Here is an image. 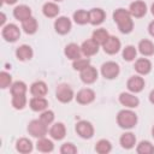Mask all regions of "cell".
I'll list each match as a JSON object with an SVG mask.
<instances>
[{
  "instance_id": "ba28073f",
  "label": "cell",
  "mask_w": 154,
  "mask_h": 154,
  "mask_svg": "<svg viewBox=\"0 0 154 154\" xmlns=\"http://www.w3.org/2000/svg\"><path fill=\"white\" fill-rule=\"evenodd\" d=\"M54 29L58 34L60 35H65L71 30V20L67 17H58L54 22Z\"/></svg>"
},
{
  "instance_id": "ac0fdd59",
  "label": "cell",
  "mask_w": 154,
  "mask_h": 154,
  "mask_svg": "<svg viewBox=\"0 0 154 154\" xmlns=\"http://www.w3.org/2000/svg\"><path fill=\"white\" fill-rule=\"evenodd\" d=\"M29 105H30V108L32 111H35V112H42V111H45L47 108L48 101L43 96H34L30 100Z\"/></svg>"
},
{
  "instance_id": "d6a6232c",
  "label": "cell",
  "mask_w": 154,
  "mask_h": 154,
  "mask_svg": "<svg viewBox=\"0 0 154 154\" xmlns=\"http://www.w3.org/2000/svg\"><path fill=\"white\" fill-rule=\"evenodd\" d=\"M111 149H112V144L107 140H100L95 146V150L99 154H107L111 152Z\"/></svg>"
},
{
  "instance_id": "484cf974",
  "label": "cell",
  "mask_w": 154,
  "mask_h": 154,
  "mask_svg": "<svg viewBox=\"0 0 154 154\" xmlns=\"http://www.w3.org/2000/svg\"><path fill=\"white\" fill-rule=\"evenodd\" d=\"M16 149L19 152V153H23V154H26V153H30L32 150V143L30 140L23 137V138H19L17 142H16Z\"/></svg>"
},
{
  "instance_id": "ee69618b",
  "label": "cell",
  "mask_w": 154,
  "mask_h": 154,
  "mask_svg": "<svg viewBox=\"0 0 154 154\" xmlns=\"http://www.w3.org/2000/svg\"><path fill=\"white\" fill-rule=\"evenodd\" d=\"M5 20H6V17H5L4 13H1V22H0V23H1L2 26H4V24H5Z\"/></svg>"
},
{
  "instance_id": "7402d4cb",
  "label": "cell",
  "mask_w": 154,
  "mask_h": 154,
  "mask_svg": "<svg viewBox=\"0 0 154 154\" xmlns=\"http://www.w3.org/2000/svg\"><path fill=\"white\" fill-rule=\"evenodd\" d=\"M65 55L71 59V60H76L78 58H81V54H82V49L76 43H69L66 47H65V51H64Z\"/></svg>"
},
{
  "instance_id": "60d3db41",
  "label": "cell",
  "mask_w": 154,
  "mask_h": 154,
  "mask_svg": "<svg viewBox=\"0 0 154 154\" xmlns=\"http://www.w3.org/2000/svg\"><path fill=\"white\" fill-rule=\"evenodd\" d=\"M148 31H149V34H150V35L154 37V20L149 23V26H148Z\"/></svg>"
},
{
  "instance_id": "277c9868",
  "label": "cell",
  "mask_w": 154,
  "mask_h": 154,
  "mask_svg": "<svg viewBox=\"0 0 154 154\" xmlns=\"http://www.w3.org/2000/svg\"><path fill=\"white\" fill-rule=\"evenodd\" d=\"M20 30L16 24H7L2 26V37L7 42H14L19 38Z\"/></svg>"
},
{
  "instance_id": "b9f144b4",
  "label": "cell",
  "mask_w": 154,
  "mask_h": 154,
  "mask_svg": "<svg viewBox=\"0 0 154 154\" xmlns=\"http://www.w3.org/2000/svg\"><path fill=\"white\" fill-rule=\"evenodd\" d=\"M149 101H150L152 103H154V90H152L150 94H149Z\"/></svg>"
},
{
  "instance_id": "8d00e7d4",
  "label": "cell",
  "mask_w": 154,
  "mask_h": 154,
  "mask_svg": "<svg viewBox=\"0 0 154 154\" xmlns=\"http://www.w3.org/2000/svg\"><path fill=\"white\" fill-rule=\"evenodd\" d=\"M89 65H90V60L87 59V58H78V59L73 60V64H72L73 69L78 70V71H82L83 69H85Z\"/></svg>"
},
{
  "instance_id": "4316f807",
  "label": "cell",
  "mask_w": 154,
  "mask_h": 154,
  "mask_svg": "<svg viewBox=\"0 0 154 154\" xmlns=\"http://www.w3.org/2000/svg\"><path fill=\"white\" fill-rule=\"evenodd\" d=\"M36 148H37V150H40L42 153H48V152H52L54 149V144L51 140H48L46 137H41L37 140Z\"/></svg>"
},
{
  "instance_id": "6da1fadb",
  "label": "cell",
  "mask_w": 154,
  "mask_h": 154,
  "mask_svg": "<svg viewBox=\"0 0 154 154\" xmlns=\"http://www.w3.org/2000/svg\"><path fill=\"white\" fill-rule=\"evenodd\" d=\"M132 16L130 14L129 11L124 8H117L113 12V19L118 25V29L123 34H129L132 31L134 28V22H132Z\"/></svg>"
},
{
  "instance_id": "9a60e30c",
  "label": "cell",
  "mask_w": 154,
  "mask_h": 154,
  "mask_svg": "<svg viewBox=\"0 0 154 154\" xmlns=\"http://www.w3.org/2000/svg\"><path fill=\"white\" fill-rule=\"evenodd\" d=\"M81 49H82V53L85 55V57H91L94 54L97 53L99 51V45L93 40V38H89L87 41H84L81 46Z\"/></svg>"
},
{
  "instance_id": "d4e9b609",
  "label": "cell",
  "mask_w": 154,
  "mask_h": 154,
  "mask_svg": "<svg viewBox=\"0 0 154 154\" xmlns=\"http://www.w3.org/2000/svg\"><path fill=\"white\" fill-rule=\"evenodd\" d=\"M138 51L142 55H146V57L153 55L154 54V45L149 40H142L138 43Z\"/></svg>"
},
{
  "instance_id": "ab89813d",
  "label": "cell",
  "mask_w": 154,
  "mask_h": 154,
  "mask_svg": "<svg viewBox=\"0 0 154 154\" xmlns=\"http://www.w3.org/2000/svg\"><path fill=\"white\" fill-rule=\"evenodd\" d=\"M40 120L48 125V124H51V123L54 120V113H53L52 111H46V109H45V111L41 113V116H40Z\"/></svg>"
},
{
  "instance_id": "30bf717a",
  "label": "cell",
  "mask_w": 154,
  "mask_h": 154,
  "mask_svg": "<svg viewBox=\"0 0 154 154\" xmlns=\"http://www.w3.org/2000/svg\"><path fill=\"white\" fill-rule=\"evenodd\" d=\"M129 12L132 17H136V18H141L146 14L147 12V5L143 2V1H140V0H136L134 2L130 4V7H129Z\"/></svg>"
},
{
  "instance_id": "603a6c76",
  "label": "cell",
  "mask_w": 154,
  "mask_h": 154,
  "mask_svg": "<svg viewBox=\"0 0 154 154\" xmlns=\"http://www.w3.org/2000/svg\"><path fill=\"white\" fill-rule=\"evenodd\" d=\"M48 89H47V84L42 81H37L34 82L30 87V93L34 96H45L47 94Z\"/></svg>"
},
{
  "instance_id": "4dcf8cb0",
  "label": "cell",
  "mask_w": 154,
  "mask_h": 154,
  "mask_svg": "<svg viewBox=\"0 0 154 154\" xmlns=\"http://www.w3.org/2000/svg\"><path fill=\"white\" fill-rule=\"evenodd\" d=\"M73 20L77 23V24H87L89 23V11H85V10H77L75 13H73Z\"/></svg>"
},
{
  "instance_id": "d6986e66",
  "label": "cell",
  "mask_w": 154,
  "mask_h": 154,
  "mask_svg": "<svg viewBox=\"0 0 154 154\" xmlns=\"http://www.w3.org/2000/svg\"><path fill=\"white\" fill-rule=\"evenodd\" d=\"M13 16H14L16 19L23 22V20L31 17V10L26 5H19L13 10Z\"/></svg>"
},
{
  "instance_id": "5bb4252c",
  "label": "cell",
  "mask_w": 154,
  "mask_h": 154,
  "mask_svg": "<svg viewBox=\"0 0 154 154\" xmlns=\"http://www.w3.org/2000/svg\"><path fill=\"white\" fill-rule=\"evenodd\" d=\"M126 87L131 93H140L144 88V79L140 76H132L128 79Z\"/></svg>"
},
{
  "instance_id": "5b68a950",
  "label": "cell",
  "mask_w": 154,
  "mask_h": 154,
  "mask_svg": "<svg viewBox=\"0 0 154 154\" xmlns=\"http://www.w3.org/2000/svg\"><path fill=\"white\" fill-rule=\"evenodd\" d=\"M101 75L107 79H113L119 75V65L114 61L103 63L101 66Z\"/></svg>"
},
{
  "instance_id": "c3c4849f",
  "label": "cell",
  "mask_w": 154,
  "mask_h": 154,
  "mask_svg": "<svg viewBox=\"0 0 154 154\" xmlns=\"http://www.w3.org/2000/svg\"><path fill=\"white\" fill-rule=\"evenodd\" d=\"M153 153H154V147H153Z\"/></svg>"
},
{
  "instance_id": "1f68e13d",
  "label": "cell",
  "mask_w": 154,
  "mask_h": 154,
  "mask_svg": "<svg viewBox=\"0 0 154 154\" xmlns=\"http://www.w3.org/2000/svg\"><path fill=\"white\" fill-rule=\"evenodd\" d=\"M28 88H26V84L22 81H17L14 83L11 84V94L12 96L13 95H25Z\"/></svg>"
},
{
  "instance_id": "2e32d148",
  "label": "cell",
  "mask_w": 154,
  "mask_h": 154,
  "mask_svg": "<svg viewBox=\"0 0 154 154\" xmlns=\"http://www.w3.org/2000/svg\"><path fill=\"white\" fill-rule=\"evenodd\" d=\"M106 13L102 8H91L89 11V23L93 25H99L105 20Z\"/></svg>"
},
{
  "instance_id": "f6af8a7d",
  "label": "cell",
  "mask_w": 154,
  "mask_h": 154,
  "mask_svg": "<svg viewBox=\"0 0 154 154\" xmlns=\"http://www.w3.org/2000/svg\"><path fill=\"white\" fill-rule=\"evenodd\" d=\"M150 11H152V13L154 14V2H153V5H152V7H150Z\"/></svg>"
},
{
  "instance_id": "8992f818",
  "label": "cell",
  "mask_w": 154,
  "mask_h": 154,
  "mask_svg": "<svg viewBox=\"0 0 154 154\" xmlns=\"http://www.w3.org/2000/svg\"><path fill=\"white\" fill-rule=\"evenodd\" d=\"M55 96L60 102L66 103V102H70L73 99V91L70 88V85L59 84L58 88H57V91H55Z\"/></svg>"
},
{
  "instance_id": "cb8c5ba5",
  "label": "cell",
  "mask_w": 154,
  "mask_h": 154,
  "mask_svg": "<svg viewBox=\"0 0 154 154\" xmlns=\"http://www.w3.org/2000/svg\"><path fill=\"white\" fill-rule=\"evenodd\" d=\"M120 146L125 149H131L135 147L136 144V137L132 132H124L122 136H120Z\"/></svg>"
},
{
  "instance_id": "83f0119b",
  "label": "cell",
  "mask_w": 154,
  "mask_h": 154,
  "mask_svg": "<svg viewBox=\"0 0 154 154\" xmlns=\"http://www.w3.org/2000/svg\"><path fill=\"white\" fill-rule=\"evenodd\" d=\"M42 12L48 18H54L59 13V6L54 2H46L42 7Z\"/></svg>"
},
{
  "instance_id": "3957f363",
  "label": "cell",
  "mask_w": 154,
  "mask_h": 154,
  "mask_svg": "<svg viewBox=\"0 0 154 154\" xmlns=\"http://www.w3.org/2000/svg\"><path fill=\"white\" fill-rule=\"evenodd\" d=\"M28 132L32 137H36V138L45 137L47 135V124H45L40 119L31 120L28 125Z\"/></svg>"
},
{
  "instance_id": "f35d334b",
  "label": "cell",
  "mask_w": 154,
  "mask_h": 154,
  "mask_svg": "<svg viewBox=\"0 0 154 154\" xmlns=\"http://www.w3.org/2000/svg\"><path fill=\"white\" fill-rule=\"evenodd\" d=\"M60 153H61V154H75V153H77V148L75 147L73 143L66 142V143H64V144L61 146Z\"/></svg>"
},
{
  "instance_id": "f1b7e54d",
  "label": "cell",
  "mask_w": 154,
  "mask_h": 154,
  "mask_svg": "<svg viewBox=\"0 0 154 154\" xmlns=\"http://www.w3.org/2000/svg\"><path fill=\"white\" fill-rule=\"evenodd\" d=\"M22 28H23L24 32H26L29 35L35 34L37 30V20L34 17H30V18L22 22Z\"/></svg>"
},
{
  "instance_id": "44dd1931",
  "label": "cell",
  "mask_w": 154,
  "mask_h": 154,
  "mask_svg": "<svg viewBox=\"0 0 154 154\" xmlns=\"http://www.w3.org/2000/svg\"><path fill=\"white\" fill-rule=\"evenodd\" d=\"M135 70L140 75H147L152 70V63L146 58H140L135 63Z\"/></svg>"
},
{
  "instance_id": "9c48e42d",
  "label": "cell",
  "mask_w": 154,
  "mask_h": 154,
  "mask_svg": "<svg viewBox=\"0 0 154 154\" xmlns=\"http://www.w3.org/2000/svg\"><path fill=\"white\" fill-rule=\"evenodd\" d=\"M94 99H95V93H94V90H91L89 88L81 89L76 95V100L81 105H88V103L93 102Z\"/></svg>"
},
{
  "instance_id": "f546056e",
  "label": "cell",
  "mask_w": 154,
  "mask_h": 154,
  "mask_svg": "<svg viewBox=\"0 0 154 154\" xmlns=\"http://www.w3.org/2000/svg\"><path fill=\"white\" fill-rule=\"evenodd\" d=\"M109 37V35H108V32H107V30L106 29H96L94 32H93V36H91V38L99 45V46H102L106 41H107V38Z\"/></svg>"
},
{
  "instance_id": "bcb514c9",
  "label": "cell",
  "mask_w": 154,
  "mask_h": 154,
  "mask_svg": "<svg viewBox=\"0 0 154 154\" xmlns=\"http://www.w3.org/2000/svg\"><path fill=\"white\" fill-rule=\"evenodd\" d=\"M152 135H153V137H154V126L152 128Z\"/></svg>"
},
{
  "instance_id": "d590c367",
  "label": "cell",
  "mask_w": 154,
  "mask_h": 154,
  "mask_svg": "<svg viewBox=\"0 0 154 154\" xmlns=\"http://www.w3.org/2000/svg\"><path fill=\"white\" fill-rule=\"evenodd\" d=\"M136 54H137V51L134 46H126L123 49V59L126 61H132L136 58Z\"/></svg>"
},
{
  "instance_id": "7bdbcfd3",
  "label": "cell",
  "mask_w": 154,
  "mask_h": 154,
  "mask_svg": "<svg viewBox=\"0 0 154 154\" xmlns=\"http://www.w3.org/2000/svg\"><path fill=\"white\" fill-rule=\"evenodd\" d=\"M17 0H2V2H5V4H8V5H12V4H14Z\"/></svg>"
},
{
  "instance_id": "7c38bea8",
  "label": "cell",
  "mask_w": 154,
  "mask_h": 154,
  "mask_svg": "<svg viewBox=\"0 0 154 154\" xmlns=\"http://www.w3.org/2000/svg\"><path fill=\"white\" fill-rule=\"evenodd\" d=\"M96 78H97V71H96V69L93 67L91 65L87 66L85 69H83V70L81 71V79H82V82L85 83V84H91V83H94V82L96 81Z\"/></svg>"
},
{
  "instance_id": "52a82bcc",
  "label": "cell",
  "mask_w": 154,
  "mask_h": 154,
  "mask_svg": "<svg viewBox=\"0 0 154 154\" xmlns=\"http://www.w3.org/2000/svg\"><path fill=\"white\" fill-rule=\"evenodd\" d=\"M76 132L82 138H91L94 135V126L91 125L90 122L81 120L76 124Z\"/></svg>"
},
{
  "instance_id": "e575fe53",
  "label": "cell",
  "mask_w": 154,
  "mask_h": 154,
  "mask_svg": "<svg viewBox=\"0 0 154 154\" xmlns=\"http://www.w3.org/2000/svg\"><path fill=\"white\" fill-rule=\"evenodd\" d=\"M26 105L25 95H13L12 96V106L16 109H23Z\"/></svg>"
},
{
  "instance_id": "ffe728a7",
  "label": "cell",
  "mask_w": 154,
  "mask_h": 154,
  "mask_svg": "<svg viewBox=\"0 0 154 154\" xmlns=\"http://www.w3.org/2000/svg\"><path fill=\"white\" fill-rule=\"evenodd\" d=\"M16 57L20 61H25L32 58V49L28 45H22L16 49Z\"/></svg>"
},
{
  "instance_id": "7dc6e473",
  "label": "cell",
  "mask_w": 154,
  "mask_h": 154,
  "mask_svg": "<svg viewBox=\"0 0 154 154\" xmlns=\"http://www.w3.org/2000/svg\"><path fill=\"white\" fill-rule=\"evenodd\" d=\"M54 1H63V0H54Z\"/></svg>"
},
{
  "instance_id": "e0dca14e",
  "label": "cell",
  "mask_w": 154,
  "mask_h": 154,
  "mask_svg": "<svg viewBox=\"0 0 154 154\" xmlns=\"http://www.w3.org/2000/svg\"><path fill=\"white\" fill-rule=\"evenodd\" d=\"M49 135H51V137L53 140H57V141L63 140L65 137V135H66V128H65V125L63 123H55V124H53L52 128H51V130H49Z\"/></svg>"
},
{
  "instance_id": "8fae6325",
  "label": "cell",
  "mask_w": 154,
  "mask_h": 154,
  "mask_svg": "<svg viewBox=\"0 0 154 154\" xmlns=\"http://www.w3.org/2000/svg\"><path fill=\"white\" fill-rule=\"evenodd\" d=\"M102 47L107 54H116L120 49V41L116 36H109L107 38V41L102 45Z\"/></svg>"
},
{
  "instance_id": "836d02e7",
  "label": "cell",
  "mask_w": 154,
  "mask_h": 154,
  "mask_svg": "<svg viewBox=\"0 0 154 154\" xmlns=\"http://www.w3.org/2000/svg\"><path fill=\"white\" fill-rule=\"evenodd\" d=\"M153 144L149 141H141L136 148V152L138 154H150L153 153Z\"/></svg>"
},
{
  "instance_id": "7a4b0ae2",
  "label": "cell",
  "mask_w": 154,
  "mask_h": 154,
  "mask_svg": "<svg viewBox=\"0 0 154 154\" xmlns=\"http://www.w3.org/2000/svg\"><path fill=\"white\" fill-rule=\"evenodd\" d=\"M117 123L123 129H132L137 124V116L131 109H122L117 114Z\"/></svg>"
},
{
  "instance_id": "74e56055",
  "label": "cell",
  "mask_w": 154,
  "mask_h": 154,
  "mask_svg": "<svg viewBox=\"0 0 154 154\" xmlns=\"http://www.w3.org/2000/svg\"><path fill=\"white\" fill-rule=\"evenodd\" d=\"M11 82H12V77L10 73H7L6 71L0 72V87L2 89H6L7 87H10Z\"/></svg>"
},
{
  "instance_id": "4fadbf2b",
  "label": "cell",
  "mask_w": 154,
  "mask_h": 154,
  "mask_svg": "<svg viewBox=\"0 0 154 154\" xmlns=\"http://www.w3.org/2000/svg\"><path fill=\"white\" fill-rule=\"evenodd\" d=\"M119 102L125 106V107H129V108H135L138 106L140 103V100L137 96H135L134 94H130V93H122L119 95Z\"/></svg>"
}]
</instances>
